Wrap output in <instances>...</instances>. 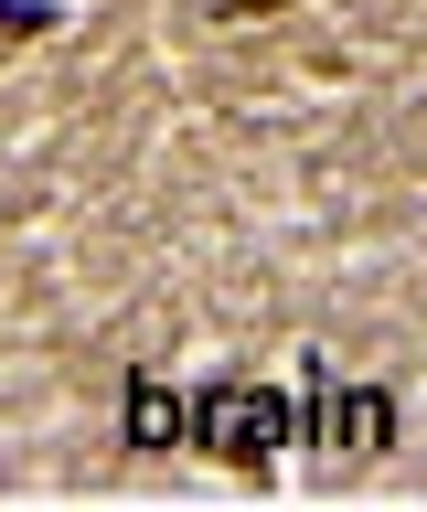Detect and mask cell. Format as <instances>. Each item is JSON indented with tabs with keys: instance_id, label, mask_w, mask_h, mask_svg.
Segmentation results:
<instances>
[{
	"instance_id": "6da1fadb",
	"label": "cell",
	"mask_w": 427,
	"mask_h": 512,
	"mask_svg": "<svg viewBox=\"0 0 427 512\" xmlns=\"http://www.w3.org/2000/svg\"><path fill=\"white\" fill-rule=\"evenodd\" d=\"M289 438H299V406L278 395V384H257V374H214V384H193V448H203V459H225V470L267 480Z\"/></svg>"
},
{
	"instance_id": "7a4b0ae2",
	"label": "cell",
	"mask_w": 427,
	"mask_h": 512,
	"mask_svg": "<svg viewBox=\"0 0 427 512\" xmlns=\"http://www.w3.org/2000/svg\"><path fill=\"white\" fill-rule=\"evenodd\" d=\"M299 438L353 448V459H385L395 448V395L385 384H342L321 352H310V363H299Z\"/></svg>"
},
{
	"instance_id": "3957f363",
	"label": "cell",
	"mask_w": 427,
	"mask_h": 512,
	"mask_svg": "<svg viewBox=\"0 0 427 512\" xmlns=\"http://www.w3.org/2000/svg\"><path fill=\"white\" fill-rule=\"evenodd\" d=\"M118 438L129 448H193V395H182L161 363H129V384H118Z\"/></svg>"
},
{
	"instance_id": "277c9868",
	"label": "cell",
	"mask_w": 427,
	"mask_h": 512,
	"mask_svg": "<svg viewBox=\"0 0 427 512\" xmlns=\"http://www.w3.org/2000/svg\"><path fill=\"white\" fill-rule=\"evenodd\" d=\"M54 22H65L54 0H0V54H11V43H43Z\"/></svg>"
},
{
	"instance_id": "5b68a950",
	"label": "cell",
	"mask_w": 427,
	"mask_h": 512,
	"mask_svg": "<svg viewBox=\"0 0 427 512\" xmlns=\"http://www.w3.org/2000/svg\"><path fill=\"white\" fill-rule=\"evenodd\" d=\"M257 11H278V0H214V22H257Z\"/></svg>"
}]
</instances>
